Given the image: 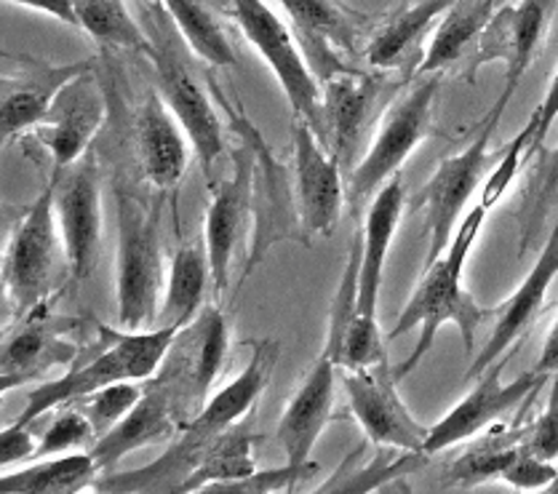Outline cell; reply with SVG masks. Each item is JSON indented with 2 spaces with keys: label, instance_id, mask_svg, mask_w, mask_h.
Listing matches in <instances>:
<instances>
[{
  "label": "cell",
  "instance_id": "1",
  "mask_svg": "<svg viewBox=\"0 0 558 494\" xmlns=\"http://www.w3.org/2000/svg\"><path fill=\"white\" fill-rule=\"evenodd\" d=\"M281 359V342L272 337L254 339L252 359L239 377L230 379L222 390H217L201 409V414L171 442L163 457L150 466H142L129 473L97 479V492H182L206 449L222 436L228 427L241 422L254 409L257 398L270 385Z\"/></svg>",
  "mask_w": 558,
  "mask_h": 494
},
{
  "label": "cell",
  "instance_id": "2",
  "mask_svg": "<svg viewBox=\"0 0 558 494\" xmlns=\"http://www.w3.org/2000/svg\"><path fill=\"white\" fill-rule=\"evenodd\" d=\"M484 204H476L468 212V217L462 219L460 228L454 230L452 243L447 246V252L441 254L436 262L425 267L423 278H420L417 289L409 297V302L403 305V311L396 321L393 332L388 339H399L407 332L420 329V339L414 345L412 356L403 361L401 366H396V377L399 383L407 374H412L417 369L420 361L425 359L427 350L433 348V339H436L438 329L444 324H454L460 329L462 342H465V353L476 350V332L489 315H495V308H481L476 297L462 287V273H465L468 254H471L473 243L484 228L486 219Z\"/></svg>",
  "mask_w": 558,
  "mask_h": 494
},
{
  "label": "cell",
  "instance_id": "3",
  "mask_svg": "<svg viewBox=\"0 0 558 494\" xmlns=\"http://www.w3.org/2000/svg\"><path fill=\"white\" fill-rule=\"evenodd\" d=\"M142 22H145V33L150 38V51L145 53L153 62V75H156V92L166 99L180 123L185 126L190 142H193V153L198 158L201 171L211 177L214 164L225 153V136L222 121H219V110L214 107V94L209 86V75H206V86L201 81V73L195 70L193 59H190L187 44L182 35L177 38V27L171 16L166 14L163 5L158 9H140Z\"/></svg>",
  "mask_w": 558,
  "mask_h": 494
},
{
  "label": "cell",
  "instance_id": "4",
  "mask_svg": "<svg viewBox=\"0 0 558 494\" xmlns=\"http://www.w3.org/2000/svg\"><path fill=\"white\" fill-rule=\"evenodd\" d=\"M57 180L59 171L51 169L46 188L16 219L3 249V302L20 315L49 302L70 281L68 252L53 208Z\"/></svg>",
  "mask_w": 558,
  "mask_h": 494
},
{
  "label": "cell",
  "instance_id": "5",
  "mask_svg": "<svg viewBox=\"0 0 558 494\" xmlns=\"http://www.w3.org/2000/svg\"><path fill=\"white\" fill-rule=\"evenodd\" d=\"M209 86L217 105L228 116L230 129L239 134V140H246L254 147V204H252V219H254V236L248 243V257L246 270L241 278H246L265 254L276 246L278 241H307L305 228H302L300 206H296V190H294V171L278 160L270 145L263 140V131L254 126L246 118V112L239 110L230 103L228 94L222 92L217 81L209 75Z\"/></svg>",
  "mask_w": 558,
  "mask_h": 494
},
{
  "label": "cell",
  "instance_id": "6",
  "mask_svg": "<svg viewBox=\"0 0 558 494\" xmlns=\"http://www.w3.org/2000/svg\"><path fill=\"white\" fill-rule=\"evenodd\" d=\"M166 289L163 252H160L158 214L134 195L118 190V254L116 302L123 329H150Z\"/></svg>",
  "mask_w": 558,
  "mask_h": 494
},
{
  "label": "cell",
  "instance_id": "7",
  "mask_svg": "<svg viewBox=\"0 0 558 494\" xmlns=\"http://www.w3.org/2000/svg\"><path fill=\"white\" fill-rule=\"evenodd\" d=\"M441 75H420L414 86L396 97L385 110L366 156L348 174V204L361 208L377 195L385 182L393 180L407 164V158L425 142L433 129V107H436Z\"/></svg>",
  "mask_w": 558,
  "mask_h": 494
},
{
  "label": "cell",
  "instance_id": "8",
  "mask_svg": "<svg viewBox=\"0 0 558 494\" xmlns=\"http://www.w3.org/2000/svg\"><path fill=\"white\" fill-rule=\"evenodd\" d=\"M228 11L241 27L243 38L281 83L292 116L311 123L324 140V92L287 22L265 0H228Z\"/></svg>",
  "mask_w": 558,
  "mask_h": 494
},
{
  "label": "cell",
  "instance_id": "9",
  "mask_svg": "<svg viewBox=\"0 0 558 494\" xmlns=\"http://www.w3.org/2000/svg\"><path fill=\"white\" fill-rule=\"evenodd\" d=\"M554 14L556 0H508V3L497 5L489 25L481 33L476 57L471 59L465 70V79L473 81L476 79V70L484 68V64H506L502 94L492 105V110L486 112L484 121L500 123L502 112H506L510 99H513L521 79L530 73V68L545 49Z\"/></svg>",
  "mask_w": 558,
  "mask_h": 494
},
{
  "label": "cell",
  "instance_id": "10",
  "mask_svg": "<svg viewBox=\"0 0 558 494\" xmlns=\"http://www.w3.org/2000/svg\"><path fill=\"white\" fill-rule=\"evenodd\" d=\"M348 407L364 436L379 449L425 451L430 427L414 420L399 396V377L390 361L361 369H342Z\"/></svg>",
  "mask_w": 558,
  "mask_h": 494
},
{
  "label": "cell",
  "instance_id": "11",
  "mask_svg": "<svg viewBox=\"0 0 558 494\" xmlns=\"http://www.w3.org/2000/svg\"><path fill=\"white\" fill-rule=\"evenodd\" d=\"M228 345L230 332L225 313L219 308H204L195 315V321H190L177 335L163 366L158 369L156 377L180 396L190 422L209 401V393L225 366Z\"/></svg>",
  "mask_w": 558,
  "mask_h": 494
},
{
  "label": "cell",
  "instance_id": "12",
  "mask_svg": "<svg viewBox=\"0 0 558 494\" xmlns=\"http://www.w3.org/2000/svg\"><path fill=\"white\" fill-rule=\"evenodd\" d=\"M59 171L57 208L59 233H62L64 252L70 262V281L83 284L94 273L102 243V182H99V164L88 150L78 164Z\"/></svg>",
  "mask_w": 558,
  "mask_h": 494
},
{
  "label": "cell",
  "instance_id": "13",
  "mask_svg": "<svg viewBox=\"0 0 558 494\" xmlns=\"http://www.w3.org/2000/svg\"><path fill=\"white\" fill-rule=\"evenodd\" d=\"M94 59L53 64L25 53L3 51V105H0V134L14 142L25 131H35L49 116L62 88L83 73H92Z\"/></svg>",
  "mask_w": 558,
  "mask_h": 494
},
{
  "label": "cell",
  "instance_id": "14",
  "mask_svg": "<svg viewBox=\"0 0 558 494\" xmlns=\"http://www.w3.org/2000/svg\"><path fill=\"white\" fill-rule=\"evenodd\" d=\"M495 129L497 123L492 121L481 123L476 140L465 150L457 153V156L444 158L438 164L436 174L427 180L425 188L417 193V198H414L420 208H425L427 236H430L425 267L441 257L449 243H452L457 219H460L462 208L471 201V195L476 193L486 164H489V140Z\"/></svg>",
  "mask_w": 558,
  "mask_h": 494
},
{
  "label": "cell",
  "instance_id": "15",
  "mask_svg": "<svg viewBox=\"0 0 558 494\" xmlns=\"http://www.w3.org/2000/svg\"><path fill=\"white\" fill-rule=\"evenodd\" d=\"M294 190L307 238H329L345 208L348 190L342 160L302 118H294Z\"/></svg>",
  "mask_w": 558,
  "mask_h": 494
},
{
  "label": "cell",
  "instance_id": "16",
  "mask_svg": "<svg viewBox=\"0 0 558 494\" xmlns=\"http://www.w3.org/2000/svg\"><path fill=\"white\" fill-rule=\"evenodd\" d=\"M508 356L486 369L478 377L476 388L468 393L452 412L441 417V420L430 427L425 442V455H438V451L452 449L454 444L471 442V438H476L484 427H489L492 422L502 420V417L513 412V409H519L521 403L534 398V393L550 379L548 374H537L532 369V372H524L521 377H515L513 383L506 385L502 383V366H506Z\"/></svg>",
  "mask_w": 558,
  "mask_h": 494
},
{
  "label": "cell",
  "instance_id": "17",
  "mask_svg": "<svg viewBox=\"0 0 558 494\" xmlns=\"http://www.w3.org/2000/svg\"><path fill=\"white\" fill-rule=\"evenodd\" d=\"M254 147L246 140L233 150V171L228 180L211 184L209 206H206L204 249L211 265L214 289L225 291L230 287V270L239 243L246 233L248 217L254 204Z\"/></svg>",
  "mask_w": 558,
  "mask_h": 494
},
{
  "label": "cell",
  "instance_id": "18",
  "mask_svg": "<svg viewBox=\"0 0 558 494\" xmlns=\"http://www.w3.org/2000/svg\"><path fill=\"white\" fill-rule=\"evenodd\" d=\"M78 321L49 311V302L22 315V324L3 337L0 356V390L9 393L53 366H70L81 356L73 332Z\"/></svg>",
  "mask_w": 558,
  "mask_h": 494
},
{
  "label": "cell",
  "instance_id": "19",
  "mask_svg": "<svg viewBox=\"0 0 558 494\" xmlns=\"http://www.w3.org/2000/svg\"><path fill=\"white\" fill-rule=\"evenodd\" d=\"M558 276V219L550 230L548 241L539 249V257L532 265V270L526 273V278L521 281V287L508 297L506 302L495 308V326H492V335L486 339L484 350H478V356L473 359L471 369H468V379H478L492 364H497L500 359H506L508 353H513L515 345L526 337V332L532 329L537 315L543 313L545 297H548L550 284Z\"/></svg>",
  "mask_w": 558,
  "mask_h": 494
},
{
  "label": "cell",
  "instance_id": "20",
  "mask_svg": "<svg viewBox=\"0 0 558 494\" xmlns=\"http://www.w3.org/2000/svg\"><path fill=\"white\" fill-rule=\"evenodd\" d=\"M107 118V97L97 75L83 73L62 88L46 121L35 129V140L51 153V169H70L86 156L92 140Z\"/></svg>",
  "mask_w": 558,
  "mask_h": 494
},
{
  "label": "cell",
  "instance_id": "21",
  "mask_svg": "<svg viewBox=\"0 0 558 494\" xmlns=\"http://www.w3.org/2000/svg\"><path fill=\"white\" fill-rule=\"evenodd\" d=\"M187 425L190 417L177 393L160 377H150L145 383L140 403L92 446V455L99 470H107L132 451L174 442Z\"/></svg>",
  "mask_w": 558,
  "mask_h": 494
},
{
  "label": "cell",
  "instance_id": "22",
  "mask_svg": "<svg viewBox=\"0 0 558 494\" xmlns=\"http://www.w3.org/2000/svg\"><path fill=\"white\" fill-rule=\"evenodd\" d=\"M337 369H340V364H337L335 356L326 348L320 350L316 364L311 366L300 388L294 390V396L283 407L276 436L289 466H313V449H316L320 433H324V427L331 422V414H335Z\"/></svg>",
  "mask_w": 558,
  "mask_h": 494
},
{
  "label": "cell",
  "instance_id": "23",
  "mask_svg": "<svg viewBox=\"0 0 558 494\" xmlns=\"http://www.w3.org/2000/svg\"><path fill=\"white\" fill-rule=\"evenodd\" d=\"M134 147L142 174L153 188L163 193L180 188L193 142L158 92L147 94L145 103L136 107Z\"/></svg>",
  "mask_w": 558,
  "mask_h": 494
},
{
  "label": "cell",
  "instance_id": "24",
  "mask_svg": "<svg viewBox=\"0 0 558 494\" xmlns=\"http://www.w3.org/2000/svg\"><path fill=\"white\" fill-rule=\"evenodd\" d=\"M383 88V79L374 73L345 68L320 83L324 92V142L342 160V169L353 171L361 136ZM348 171V174H350Z\"/></svg>",
  "mask_w": 558,
  "mask_h": 494
},
{
  "label": "cell",
  "instance_id": "25",
  "mask_svg": "<svg viewBox=\"0 0 558 494\" xmlns=\"http://www.w3.org/2000/svg\"><path fill=\"white\" fill-rule=\"evenodd\" d=\"M403 206H407V184H403L401 174H396L393 180H388L377 190L369 208H366L364 228H361L364 249H361L359 302H355V313L364 315V318H377L385 260H388L390 243L399 230Z\"/></svg>",
  "mask_w": 558,
  "mask_h": 494
},
{
  "label": "cell",
  "instance_id": "26",
  "mask_svg": "<svg viewBox=\"0 0 558 494\" xmlns=\"http://www.w3.org/2000/svg\"><path fill=\"white\" fill-rule=\"evenodd\" d=\"M118 379H134L132 366H129L123 350L99 332V353L88 364L70 369L62 377L38 385L27 396L25 409L16 417V422L33 425L40 414L57 412V409L68 407V403H78L86 396H92V393L105 388V385L118 383Z\"/></svg>",
  "mask_w": 558,
  "mask_h": 494
},
{
  "label": "cell",
  "instance_id": "27",
  "mask_svg": "<svg viewBox=\"0 0 558 494\" xmlns=\"http://www.w3.org/2000/svg\"><path fill=\"white\" fill-rule=\"evenodd\" d=\"M497 11V0H457L452 9L444 14L441 25L433 33L430 44L417 64V75H444L454 64L476 57L478 40L484 27L489 25L492 14ZM465 64V70H468ZM462 70V75H465Z\"/></svg>",
  "mask_w": 558,
  "mask_h": 494
},
{
  "label": "cell",
  "instance_id": "28",
  "mask_svg": "<svg viewBox=\"0 0 558 494\" xmlns=\"http://www.w3.org/2000/svg\"><path fill=\"white\" fill-rule=\"evenodd\" d=\"M457 0H420L396 11L366 46V62L374 70H403L412 62L414 53L423 51V38L433 22L447 14ZM423 62V59H420Z\"/></svg>",
  "mask_w": 558,
  "mask_h": 494
},
{
  "label": "cell",
  "instance_id": "29",
  "mask_svg": "<svg viewBox=\"0 0 558 494\" xmlns=\"http://www.w3.org/2000/svg\"><path fill=\"white\" fill-rule=\"evenodd\" d=\"M97 473L92 451L44 457L22 470H3L0 494H78L97 486Z\"/></svg>",
  "mask_w": 558,
  "mask_h": 494
},
{
  "label": "cell",
  "instance_id": "30",
  "mask_svg": "<svg viewBox=\"0 0 558 494\" xmlns=\"http://www.w3.org/2000/svg\"><path fill=\"white\" fill-rule=\"evenodd\" d=\"M211 278V265L206 249L201 252L193 243L177 249L166 278L163 302H160L156 326H177L185 329L190 321L201 313L206 297V284Z\"/></svg>",
  "mask_w": 558,
  "mask_h": 494
},
{
  "label": "cell",
  "instance_id": "31",
  "mask_svg": "<svg viewBox=\"0 0 558 494\" xmlns=\"http://www.w3.org/2000/svg\"><path fill=\"white\" fill-rule=\"evenodd\" d=\"M163 9L195 59L217 70L239 68L233 44L206 0H163Z\"/></svg>",
  "mask_w": 558,
  "mask_h": 494
},
{
  "label": "cell",
  "instance_id": "32",
  "mask_svg": "<svg viewBox=\"0 0 558 494\" xmlns=\"http://www.w3.org/2000/svg\"><path fill=\"white\" fill-rule=\"evenodd\" d=\"M254 433L252 422H235L233 427L222 433V436L206 449L204 460L198 462V468L190 473V479L182 486L185 492H209L211 486L228 484V481H239L252 475L257 466H254L252 455Z\"/></svg>",
  "mask_w": 558,
  "mask_h": 494
},
{
  "label": "cell",
  "instance_id": "33",
  "mask_svg": "<svg viewBox=\"0 0 558 494\" xmlns=\"http://www.w3.org/2000/svg\"><path fill=\"white\" fill-rule=\"evenodd\" d=\"M530 158V174H526L524 193H521L519 212V254L530 252V246L537 241L539 230L548 222L550 208L558 201V145L556 147H537Z\"/></svg>",
  "mask_w": 558,
  "mask_h": 494
},
{
  "label": "cell",
  "instance_id": "34",
  "mask_svg": "<svg viewBox=\"0 0 558 494\" xmlns=\"http://www.w3.org/2000/svg\"><path fill=\"white\" fill-rule=\"evenodd\" d=\"M75 14L83 33L92 35L105 49L150 51V38L134 20L126 0H75Z\"/></svg>",
  "mask_w": 558,
  "mask_h": 494
},
{
  "label": "cell",
  "instance_id": "35",
  "mask_svg": "<svg viewBox=\"0 0 558 494\" xmlns=\"http://www.w3.org/2000/svg\"><path fill=\"white\" fill-rule=\"evenodd\" d=\"M524 431L526 427H519V431L500 433V436H489L484 442L473 444L465 455L457 457L452 466L447 468L441 490H473L484 481L500 479L510 457L521 449Z\"/></svg>",
  "mask_w": 558,
  "mask_h": 494
},
{
  "label": "cell",
  "instance_id": "36",
  "mask_svg": "<svg viewBox=\"0 0 558 494\" xmlns=\"http://www.w3.org/2000/svg\"><path fill=\"white\" fill-rule=\"evenodd\" d=\"M296 40L302 44H331L340 51H353L359 29L335 0H287Z\"/></svg>",
  "mask_w": 558,
  "mask_h": 494
},
{
  "label": "cell",
  "instance_id": "37",
  "mask_svg": "<svg viewBox=\"0 0 558 494\" xmlns=\"http://www.w3.org/2000/svg\"><path fill=\"white\" fill-rule=\"evenodd\" d=\"M142 393H145V385L140 379H118V383L105 385V388L78 401V407L88 414L94 431H97V442L132 412L140 403Z\"/></svg>",
  "mask_w": 558,
  "mask_h": 494
},
{
  "label": "cell",
  "instance_id": "38",
  "mask_svg": "<svg viewBox=\"0 0 558 494\" xmlns=\"http://www.w3.org/2000/svg\"><path fill=\"white\" fill-rule=\"evenodd\" d=\"M94 444H97V431H94L88 414L83 412L78 403H68V409H59V414L53 417L51 425L40 436L35 460L70 455V451H83Z\"/></svg>",
  "mask_w": 558,
  "mask_h": 494
},
{
  "label": "cell",
  "instance_id": "39",
  "mask_svg": "<svg viewBox=\"0 0 558 494\" xmlns=\"http://www.w3.org/2000/svg\"><path fill=\"white\" fill-rule=\"evenodd\" d=\"M427 457L430 455H425V451H403L401 457H393V460H388L385 455H377V460L364 470H355V473L348 475H342L340 470H337V473L331 475V481L318 486V492H372L377 490L379 484H385V481L401 479V475L425 466Z\"/></svg>",
  "mask_w": 558,
  "mask_h": 494
},
{
  "label": "cell",
  "instance_id": "40",
  "mask_svg": "<svg viewBox=\"0 0 558 494\" xmlns=\"http://www.w3.org/2000/svg\"><path fill=\"white\" fill-rule=\"evenodd\" d=\"M335 359L340 369H361L388 361L385 337L379 332L377 318H364V315L355 313L353 321L348 324L345 335L340 339V345H337Z\"/></svg>",
  "mask_w": 558,
  "mask_h": 494
},
{
  "label": "cell",
  "instance_id": "41",
  "mask_svg": "<svg viewBox=\"0 0 558 494\" xmlns=\"http://www.w3.org/2000/svg\"><path fill=\"white\" fill-rule=\"evenodd\" d=\"M316 470H318L316 462H313V466H307V468H294V466H289V462H283L281 468L254 470V473L246 475V479L228 481V484H217V486H211L209 492H228V494H239V492H243V494L289 492V490H294L300 481L311 479Z\"/></svg>",
  "mask_w": 558,
  "mask_h": 494
},
{
  "label": "cell",
  "instance_id": "42",
  "mask_svg": "<svg viewBox=\"0 0 558 494\" xmlns=\"http://www.w3.org/2000/svg\"><path fill=\"white\" fill-rule=\"evenodd\" d=\"M500 481H506L508 486L519 492H539L550 490L558 481V468L556 462L543 460V457L530 455V451L521 446L506 468H502Z\"/></svg>",
  "mask_w": 558,
  "mask_h": 494
},
{
  "label": "cell",
  "instance_id": "43",
  "mask_svg": "<svg viewBox=\"0 0 558 494\" xmlns=\"http://www.w3.org/2000/svg\"><path fill=\"white\" fill-rule=\"evenodd\" d=\"M521 446H524L530 455L543 457V460H558V374H554L548 403H545L543 414H539L532 425H526Z\"/></svg>",
  "mask_w": 558,
  "mask_h": 494
},
{
  "label": "cell",
  "instance_id": "44",
  "mask_svg": "<svg viewBox=\"0 0 558 494\" xmlns=\"http://www.w3.org/2000/svg\"><path fill=\"white\" fill-rule=\"evenodd\" d=\"M526 147H530V140H526V131L521 129L519 134L513 136V142L506 147V153H502L500 164L495 166V171L489 174V180L484 182L478 204H484L486 208H495L497 204H500L502 195L508 193L510 182H513L515 174H519L521 164L526 160Z\"/></svg>",
  "mask_w": 558,
  "mask_h": 494
},
{
  "label": "cell",
  "instance_id": "45",
  "mask_svg": "<svg viewBox=\"0 0 558 494\" xmlns=\"http://www.w3.org/2000/svg\"><path fill=\"white\" fill-rule=\"evenodd\" d=\"M35 451H38V444H35L29 425L14 420L0 431V466L3 470L20 466L25 460H35Z\"/></svg>",
  "mask_w": 558,
  "mask_h": 494
},
{
  "label": "cell",
  "instance_id": "46",
  "mask_svg": "<svg viewBox=\"0 0 558 494\" xmlns=\"http://www.w3.org/2000/svg\"><path fill=\"white\" fill-rule=\"evenodd\" d=\"M556 118H558V68H556L554 79H550V83H548V92H545L543 103L537 105V110L532 112L530 123L524 126L526 140H530L526 158H530L537 147H543L545 136H548V131H550V126H554Z\"/></svg>",
  "mask_w": 558,
  "mask_h": 494
},
{
  "label": "cell",
  "instance_id": "47",
  "mask_svg": "<svg viewBox=\"0 0 558 494\" xmlns=\"http://www.w3.org/2000/svg\"><path fill=\"white\" fill-rule=\"evenodd\" d=\"M3 5H25V9L49 14L64 25L81 29L78 14H75V0H3Z\"/></svg>",
  "mask_w": 558,
  "mask_h": 494
},
{
  "label": "cell",
  "instance_id": "48",
  "mask_svg": "<svg viewBox=\"0 0 558 494\" xmlns=\"http://www.w3.org/2000/svg\"><path fill=\"white\" fill-rule=\"evenodd\" d=\"M534 372H537V374H548V377H554V374H558V315H556L554 326H550L548 337H545L543 353H539L537 364H534Z\"/></svg>",
  "mask_w": 558,
  "mask_h": 494
},
{
  "label": "cell",
  "instance_id": "49",
  "mask_svg": "<svg viewBox=\"0 0 558 494\" xmlns=\"http://www.w3.org/2000/svg\"><path fill=\"white\" fill-rule=\"evenodd\" d=\"M140 9H158V5H163V0H134Z\"/></svg>",
  "mask_w": 558,
  "mask_h": 494
},
{
  "label": "cell",
  "instance_id": "50",
  "mask_svg": "<svg viewBox=\"0 0 558 494\" xmlns=\"http://www.w3.org/2000/svg\"><path fill=\"white\" fill-rule=\"evenodd\" d=\"M502 3H508V0H497V5H502Z\"/></svg>",
  "mask_w": 558,
  "mask_h": 494
},
{
  "label": "cell",
  "instance_id": "51",
  "mask_svg": "<svg viewBox=\"0 0 558 494\" xmlns=\"http://www.w3.org/2000/svg\"><path fill=\"white\" fill-rule=\"evenodd\" d=\"M276 3H281V5H283V3H287V0H276Z\"/></svg>",
  "mask_w": 558,
  "mask_h": 494
}]
</instances>
